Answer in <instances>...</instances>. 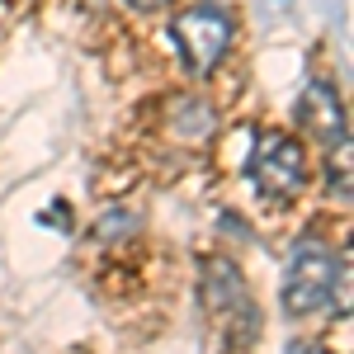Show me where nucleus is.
Here are the masks:
<instances>
[{
  "label": "nucleus",
  "mask_w": 354,
  "mask_h": 354,
  "mask_svg": "<svg viewBox=\"0 0 354 354\" xmlns=\"http://www.w3.org/2000/svg\"><path fill=\"white\" fill-rule=\"evenodd\" d=\"M133 10H142V15H151V10H161V5H170V0H128Z\"/></svg>",
  "instance_id": "nucleus-6"
},
{
  "label": "nucleus",
  "mask_w": 354,
  "mask_h": 354,
  "mask_svg": "<svg viewBox=\"0 0 354 354\" xmlns=\"http://www.w3.org/2000/svg\"><path fill=\"white\" fill-rule=\"evenodd\" d=\"M288 354H326V350H317V345H298V340H293V345H288Z\"/></svg>",
  "instance_id": "nucleus-7"
},
{
  "label": "nucleus",
  "mask_w": 354,
  "mask_h": 354,
  "mask_svg": "<svg viewBox=\"0 0 354 354\" xmlns=\"http://www.w3.org/2000/svg\"><path fill=\"white\" fill-rule=\"evenodd\" d=\"M170 33H175L180 53H185V66L194 76H208L222 62V53L232 48V15L218 10V5H189L170 24Z\"/></svg>",
  "instance_id": "nucleus-3"
},
{
  "label": "nucleus",
  "mask_w": 354,
  "mask_h": 354,
  "mask_svg": "<svg viewBox=\"0 0 354 354\" xmlns=\"http://www.w3.org/2000/svg\"><path fill=\"white\" fill-rule=\"evenodd\" d=\"M203 302H208V312L222 317V326H232V340H236V345L255 340L260 312H255V302L245 293L241 270H236L227 255H213V260L203 265Z\"/></svg>",
  "instance_id": "nucleus-2"
},
{
  "label": "nucleus",
  "mask_w": 354,
  "mask_h": 354,
  "mask_svg": "<svg viewBox=\"0 0 354 354\" xmlns=\"http://www.w3.org/2000/svg\"><path fill=\"white\" fill-rule=\"evenodd\" d=\"M335 283H340V260L322 241H302L283 270V312L312 317L317 307H326L335 298Z\"/></svg>",
  "instance_id": "nucleus-1"
},
{
  "label": "nucleus",
  "mask_w": 354,
  "mask_h": 354,
  "mask_svg": "<svg viewBox=\"0 0 354 354\" xmlns=\"http://www.w3.org/2000/svg\"><path fill=\"white\" fill-rule=\"evenodd\" d=\"M298 118H302V128L317 137L322 147H340V151H345L350 128H345V104H340L335 85H326V81H312V85H307V90H302V100H298Z\"/></svg>",
  "instance_id": "nucleus-5"
},
{
  "label": "nucleus",
  "mask_w": 354,
  "mask_h": 354,
  "mask_svg": "<svg viewBox=\"0 0 354 354\" xmlns=\"http://www.w3.org/2000/svg\"><path fill=\"white\" fill-rule=\"evenodd\" d=\"M250 180H255V189L270 194V198H293L307 185V156H302V147L283 133L260 137V147L250 151Z\"/></svg>",
  "instance_id": "nucleus-4"
}]
</instances>
